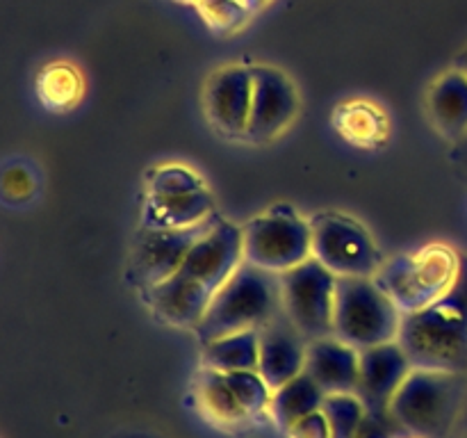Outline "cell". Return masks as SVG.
I'll return each instance as SVG.
<instances>
[{
    "mask_svg": "<svg viewBox=\"0 0 467 438\" xmlns=\"http://www.w3.org/2000/svg\"><path fill=\"white\" fill-rule=\"evenodd\" d=\"M269 0H196L201 16L213 30L231 32L244 26Z\"/></svg>",
    "mask_w": 467,
    "mask_h": 438,
    "instance_id": "obj_22",
    "label": "cell"
},
{
    "mask_svg": "<svg viewBox=\"0 0 467 438\" xmlns=\"http://www.w3.org/2000/svg\"><path fill=\"white\" fill-rule=\"evenodd\" d=\"M228 383H231L233 392L237 395V400L242 402L246 411H249L251 418H258L265 411H269L272 404V388L267 386L263 377H260L258 370H237V372H226Z\"/></svg>",
    "mask_w": 467,
    "mask_h": 438,
    "instance_id": "obj_25",
    "label": "cell"
},
{
    "mask_svg": "<svg viewBox=\"0 0 467 438\" xmlns=\"http://www.w3.org/2000/svg\"><path fill=\"white\" fill-rule=\"evenodd\" d=\"M427 112L436 130L450 140L467 135V73L454 67L438 76L429 87Z\"/></svg>",
    "mask_w": 467,
    "mask_h": 438,
    "instance_id": "obj_17",
    "label": "cell"
},
{
    "mask_svg": "<svg viewBox=\"0 0 467 438\" xmlns=\"http://www.w3.org/2000/svg\"><path fill=\"white\" fill-rule=\"evenodd\" d=\"M336 286V274L315 258L281 274L283 313L308 342L333 336Z\"/></svg>",
    "mask_w": 467,
    "mask_h": 438,
    "instance_id": "obj_10",
    "label": "cell"
},
{
    "mask_svg": "<svg viewBox=\"0 0 467 438\" xmlns=\"http://www.w3.org/2000/svg\"><path fill=\"white\" fill-rule=\"evenodd\" d=\"M333 126L342 140L358 149H377L388 140L390 121L381 105L365 99H354L340 103L333 112Z\"/></svg>",
    "mask_w": 467,
    "mask_h": 438,
    "instance_id": "obj_18",
    "label": "cell"
},
{
    "mask_svg": "<svg viewBox=\"0 0 467 438\" xmlns=\"http://www.w3.org/2000/svg\"><path fill=\"white\" fill-rule=\"evenodd\" d=\"M322 413L327 415L331 438H356L358 424L365 415V404L354 392H337L327 395L322 404Z\"/></svg>",
    "mask_w": 467,
    "mask_h": 438,
    "instance_id": "obj_24",
    "label": "cell"
},
{
    "mask_svg": "<svg viewBox=\"0 0 467 438\" xmlns=\"http://www.w3.org/2000/svg\"><path fill=\"white\" fill-rule=\"evenodd\" d=\"M306 356H308V340L301 336L285 313L260 328L258 372L272 391L304 372Z\"/></svg>",
    "mask_w": 467,
    "mask_h": 438,
    "instance_id": "obj_14",
    "label": "cell"
},
{
    "mask_svg": "<svg viewBox=\"0 0 467 438\" xmlns=\"http://www.w3.org/2000/svg\"><path fill=\"white\" fill-rule=\"evenodd\" d=\"M397 342L413 370L465 372L467 370V256L451 290L436 304L404 315Z\"/></svg>",
    "mask_w": 467,
    "mask_h": 438,
    "instance_id": "obj_2",
    "label": "cell"
},
{
    "mask_svg": "<svg viewBox=\"0 0 467 438\" xmlns=\"http://www.w3.org/2000/svg\"><path fill=\"white\" fill-rule=\"evenodd\" d=\"M82 91L80 73L68 64H50L39 78V96L48 108L64 110L78 100Z\"/></svg>",
    "mask_w": 467,
    "mask_h": 438,
    "instance_id": "obj_23",
    "label": "cell"
},
{
    "mask_svg": "<svg viewBox=\"0 0 467 438\" xmlns=\"http://www.w3.org/2000/svg\"><path fill=\"white\" fill-rule=\"evenodd\" d=\"M254 105V71L242 64L217 68L203 87V112L226 137H246Z\"/></svg>",
    "mask_w": 467,
    "mask_h": 438,
    "instance_id": "obj_13",
    "label": "cell"
},
{
    "mask_svg": "<svg viewBox=\"0 0 467 438\" xmlns=\"http://www.w3.org/2000/svg\"><path fill=\"white\" fill-rule=\"evenodd\" d=\"M324 397H327V391L304 370V372L296 374L295 379H290V381L283 383L281 388L272 392L269 415L283 432H287L301 418L322 409Z\"/></svg>",
    "mask_w": 467,
    "mask_h": 438,
    "instance_id": "obj_20",
    "label": "cell"
},
{
    "mask_svg": "<svg viewBox=\"0 0 467 438\" xmlns=\"http://www.w3.org/2000/svg\"><path fill=\"white\" fill-rule=\"evenodd\" d=\"M285 433L287 438H331V427H328L327 415L319 409L292 424Z\"/></svg>",
    "mask_w": 467,
    "mask_h": 438,
    "instance_id": "obj_27",
    "label": "cell"
},
{
    "mask_svg": "<svg viewBox=\"0 0 467 438\" xmlns=\"http://www.w3.org/2000/svg\"><path fill=\"white\" fill-rule=\"evenodd\" d=\"M306 372L327 391V395L354 392L360 379V351L336 336L308 342Z\"/></svg>",
    "mask_w": 467,
    "mask_h": 438,
    "instance_id": "obj_16",
    "label": "cell"
},
{
    "mask_svg": "<svg viewBox=\"0 0 467 438\" xmlns=\"http://www.w3.org/2000/svg\"><path fill=\"white\" fill-rule=\"evenodd\" d=\"M461 263L463 256L456 254L450 245L431 242L386 260L374 278L397 308L410 315L436 304L451 290L461 274Z\"/></svg>",
    "mask_w": 467,
    "mask_h": 438,
    "instance_id": "obj_4",
    "label": "cell"
},
{
    "mask_svg": "<svg viewBox=\"0 0 467 438\" xmlns=\"http://www.w3.org/2000/svg\"><path fill=\"white\" fill-rule=\"evenodd\" d=\"M201 351V363L219 372H237V370H258L260 328L228 333L205 342Z\"/></svg>",
    "mask_w": 467,
    "mask_h": 438,
    "instance_id": "obj_21",
    "label": "cell"
},
{
    "mask_svg": "<svg viewBox=\"0 0 467 438\" xmlns=\"http://www.w3.org/2000/svg\"><path fill=\"white\" fill-rule=\"evenodd\" d=\"M404 313L383 292L377 278L337 276L333 336L354 349L395 342L400 338Z\"/></svg>",
    "mask_w": 467,
    "mask_h": 438,
    "instance_id": "obj_5",
    "label": "cell"
},
{
    "mask_svg": "<svg viewBox=\"0 0 467 438\" xmlns=\"http://www.w3.org/2000/svg\"><path fill=\"white\" fill-rule=\"evenodd\" d=\"M178 3H196V0H178Z\"/></svg>",
    "mask_w": 467,
    "mask_h": 438,
    "instance_id": "obj_29",
    "label": "cell"
},
{
    "mask_svg": "<svg viewBox=\"0 0 467 438\" xmlns=\"http://www.w3.org/2000/svg\"><path fill=\"white\" fill-rule=\"evenodd\" d=\"M456 68H461V71L467 73V48L461 53V57L456 59Z\"/></svg>",
    "mask_w": 467,
    "mask_h": 438,
    "instance_id": "obj_28",
    "label": "cell"
},
{
    "mask_svg": "<svg viewBox=\"0 0 467 438\" xmlns=\"http://www.w3.org/2000/svg\"><path fill=\"white\" fill-rule=\"evenodd\" d=\"M242 263V226L217 214L181 269L164 283L146 290L144 301L162 322L178 328H194L214 295Z\"/></svg>",
    "mask_w": 467,
    "mask_h": 438,
    "instance_id": "obj_1",
    "label": "cell"
},
{
    "mask_svg": "<svg viewBox=\"0 0 467 438\" xmlns=\"http://www.w3.org/2000/svg\"><path fill=\"white\" fill-rule=\"evenodd\" d=\"M254 105H251L249 130L244 140L269 141L292 126L299 114V91L285 71L267 64H255Z\"/></svg>",
    "mask_w": 467,
    "mask_h": 438,
    "instance_id": "obj_12",
    "label": "cell"
},
{
    "mask_svg": "<svg viewBox=\"0 0 467 438\" xmlns=\"http://www.w3.org/2000/svg\"><path fill=\"white\" fill-rule=\"evenodd\" d=\"M281 313V274H272L244 260L214 295L194 333L201 345H205L228 333L258 331Z\"/></svg>",
    "mask_w": 467,
    "mask_h": 438,
    "instance_id": "obj_3",
    "label": "cell"
},
{
    "mask_svg": "<svg viewBox=\"0 0 467 438\" xmlns=\"http://www.w3.org/2000/svg\"><path fill=\"white\" fill-rule=\"evenodd\" d=\"M410 370L413 365L397 340L360 351V379L356 395L360 397L365 409H390L392 397L397 395Z\"/></svg>",
    "mask_w": 467,
    "mask_h": 438,
    "instance_id": "obj_15",
    "label": "cell"
},
{
    "mask_svg": "<svg viewBox=\"0 0 467 438\" xmlns=\"http://www.w3.org/2000/svg\"><path fill=\"white\" fill-rule=\"evenodd\" d=\"M463 379L456 372L410 370L390 411L413 438H445L459 411Z\"/></svg>",
    "mask_w": 467,
    "mask_h": 438,
    "instance_id": "obj_7",
    "label": "cell"
},
{
    "mask_svg": "<svg viewBox=\"0 0 467 438\" xmlns=\"http://www.w3.org/2000/svg\"><path fill=\"white\" fill-rule=\"evenodd\" d=\"M214 219L190 228H141L130 258L132 281L146 292L171 278Z\"/></svg>",
    "mask_w": 467,
    "mask_h": 438,
    "instance_id": "obj_11",
    "label": "cell"
},
{
    "mask_svg": "<svg viewBox=\"0 0 467 438\" xmlns=\"http://www.w3.org/2000/svg\"><path fill=\"white\" fill-rule=\"evenodd\" d=\"M214 214L213 192L187 164H160L146 178L141 228H190Z\"/></svg>",
    "mask_w": 467,
    "mask_h": 438,
    "instance_id": "obj_6",
    "label": "cell"
},
{
    "mask_svg": "<svg viewBox=\"0 0 467 438\" xmlns=\"http://www.w3.org/2000/svg\"><path fill=\"white\" fill-rule=\"evenodd\" d=\"M242 254L246 263L272 274H285L313 258L310 219L278 203L242 226Z\"/></svg>",
    "mask_w": 467,
    "mask_h": 438,
    "instance_id": "obj_8",
    "label": "cell"
},
{
    "mask_svg": "<svg viewBox=\"0 0 467 438\" xmlns=\"http://www.w3.org/2000/svg\"><path fill=\"white\" fill-rule=\"evenodd\" d=\"M313 258L336 276L374 278L383 267V254L372 233L342 213H317L310 219Z\"/></svg>",
    "mask_w": 467,
    "mask_h": 438,
    "instance_id": "obj_9",
    "label": "cell"
},
{
    "mask_svg": "<svg viewBox=\"0 0 467 438\" xmlns=\"http://www.w3.org/2000/svg\"><path fill=\"white\" fill-rule=\"evenodd\" d=\"M356 438H413L409 429L395 418L390 409L372 411L365 409L363 420L358 424Z\"/></svg>",
    "mask_w": 467,
    "mask_h": 438,
    "instance_id": "obj_26",
    "label": "cell"
},
{
    "mask_svg": "<svg viewBox=\"0 0 467 438\" xmlns=\"http://www.w3.org/2000/svg\"><path fill=\"white\" fill-rule=\"evenodd\" d=\"M194 395L201 413L219 427H242L249 420H254L233 392L226 372L203 365L194 379Z\"/></svg>",
    "mask_w": 467,
    "mask_h": 438,
    "instance_id": "obj_19",
    "label": "cell"
}]
</instances>
